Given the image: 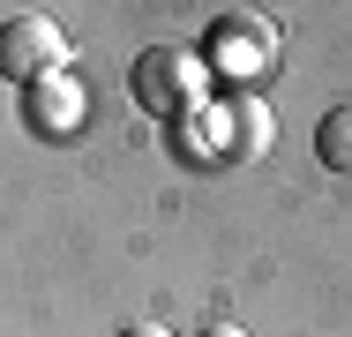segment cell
Here are the masks:
<instances>
[{
	"label": "cell",
	"instance_id": "cell-7",
	"mask_svg": "<svg viewBox=\"0 0 352 337\" xmlns=\"http://www.w3.org/2000/svg\"><path fill=\"white\" fill-rule=\"evenodd\" d=\"M120 337H173V330H165V323H128Z\"/></svg>",
	"mask_w": 352,
	"mask_h": 337
},
{
	"label": "cell",
	"instance_id": "cell-1",
	"mask_svg": "<svg viewBox=\"0 0 352 337\" xmlns=\"http://www.w3.org/2000/svg\"><path fill=\"white\" fill-rule=\"evenodd\" d=\"M0 75L23 83V90L68 75V30H60L53 15H8V23H0Z\"/></svg>",
	"mask_w": 352,
	"mask_h": 337
},
{
	"label": "cell",
	"instance_id": "cell-2",
	"mask_svg": "<svg viewBox=\"0 0 352 337\" xmlns=\"http://www.w3.org/2000/svg\"><path fill=\"white\" fill-rule=\"evenodd\" d=\"M278 61V30H270V15H255V8H232V15H217L210 30V67L232 83V90H255L263 75Z\"/></svg>",
	"mask_w": 352,
	"mask_h": 337
},
{
	"label": "cell",
	"instance_id": "cell-5",
	"mask_svg": "<svg viewBox=\"0 0 352 337\" xmlns=\"http://www.w3.org/2000/svg\"><path fill=\"white\" fill-rule=\"evenodd\" d=\"M23 98H30V128H45V135H68L75 120H82V90H75L68 75L38 83V90H23Z\"/></svg>",
	"mask_w": 352,
	"mask_h": 337
},
{
	"label": "cell",
	"instance_id": "cell-8",
	"mask_svg": "<svg viewBox=\"0 0 352 337\" xmlns=\"http://www.w3.org/2000/svg\"><path fill=\"white\" fill-rule=\"evenodd\" d=\"M203 337H248V330H240V323H210Z\"/></svg>",
	"mask_w": 352,
	"mask_h": 337
},
{
	"label": "cell",
	"instance_id": "cell-4",
	"mask_svg": "<svg viewBox=\"0 0 352 337\" xmlns=\"http://www.w3.org/2000/svg\"><path fill=\"white\" fill-rule=\"evenodd\" d=\"M270 105L255 98V90H232L225 98V157H263L270 150Z\"/></svg>",
	"mask_w": 352,
	"mask_h": 337
},
{
	"label": "cell",
	"instance_id": "cell-6",
	"mask_svg": "<svg viewBox=\"0 0 352 337\" xmlns=\"http://www.w3.org/2000/svg\"><path fill=\"white\" fill-rule=\"evenodd\" d=\"M315 157H322V173L352 180V98H345V105H330V113L315 120Z\"/></svg>",
	"mask_w": 352,
	"mask_h": 337
},
{
	"label": "cell",
	"instance_id": "cell-3",
	"mask_svg": "<svg viewBox=\"0 0 352 337\" xmlns=\"http://www.w3.org/2000/svg\"><path fill=\"white\" fill-rule=\"evenodd\" d=\"M135 105L142 113H157V120H180V113H195L203 105V75H195V53H180V45H150L135 53Z\"/></svg>",
	"mask_w": 352,
	"mask_h": 337
}]
</instances>
